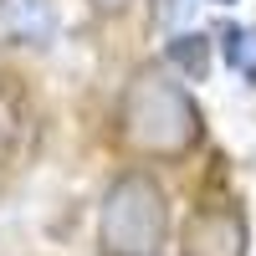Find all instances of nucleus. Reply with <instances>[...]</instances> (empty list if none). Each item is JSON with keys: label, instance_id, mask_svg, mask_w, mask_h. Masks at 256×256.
<instances>
[{"label": "nucleus", "instance_id": "obj_2", "mask_svg": "<svg viewBox=\"0 0 256 256\" xmlns=\"http://www.w3.org/2000/svg\"><path fill=\"white\" fill-rule=\"evenodd\" d=\"M164 230H169V200L154 184V174H144V169L118 174L102 195V220H98L102 251L108 256H154Z\"/></svg>", "mask_w": 256, "mask_h": 256}, {"label": "nucleus", "instance_id": "obj_5", "mask_svg": "<svg viewBox=\"0 0 256 256\" xmlns=\"http://www.w3.org/2000/svg\"><path fill=\"white\" fill-rule=\"evenodd\" d=\"M169 62H174L190 82H205L210 77V36L205 31H180L169 41Z\"/></svg>", "mask_w": 256, "mask_h": 256}, {"label": "nucleus", "instance_id": "obj_3", "mask_svg": "<svg viewBox=\"0 0 256 256\" xmlns=\"http://www.w3.org/2000/svg\"><path fill=\"white\" fill-rule=\"evenodd\" d=\"M184 256H246V220L236 210H200L184 226Z\"/></svg>", "mask_w": 256, "mask_h": 256}, {"label": "nucleus", "instance_id": "obj_6", "mask_svg": "<svg viewBox=\"0 0 256 256\" xmlns=\"http://www.w3.org/2000/svg\"><path fill=\"white\" fill-rule=\"evenodd\" d=\"M220 36H226V62H230V67H251V31L226 26Z\"/></svg>", "mask_w": 256, "mask_h": 256}, {"label": "nucleus", "instance_id": "obj_7", "mask_svg": "<svg viewBox=\"0 0 256 256\" xmlns=\"http://www.w3.org/2000/svg\"><path fill=\"white\" fill-rule=\"evenodd\" d=\"M98 10H118V6H128V0H92Z\"/></svg>", "mask_w": 256, "mask_h": 256}, {"label": "nucleus", "instance_id": "obj_1", "mask_svg": "<svg viewBox=\"0 0 256 256\" xmlns=\"http://www.w3.org/2000/svg\"><path fill=\"white\" fill-rule=\"evenodd\" d=\"M123 118V138L138 154H159V159H180L200 144V108L174 77H164L159 67L134 72V82L123 88L118 102Z\"/></svg>", "mask_w": 256, "mask_h": 256}, {"label": "nucleus", "instance_id": "obj_9", "mask_svg": "<svg viewBox=\"0 0 256 256\" xmlns=\"http://www.w3.org/2000/svg\"><path fill=\"white\" fill-rule=\"evenodd\" d=\"M210 6H230V0H210Z\"/></svg>", "mask_w": 256, "mask_h": 256}, {"label": "nucleus", "instance_id": "obj_4", "mask_svg": "<svg viewBox=\"0 0 256 256\" xmlns=\"http://www.w3.org/2000/svg\"><path fill=\"white\" fill-rule=\"evenodd\" d=\"M56 16L46 0H0V41L31 46V41H52Z\"/></svg>", "mask_w": 256, "mask_h": 256}, {"label": "nucleus", "instance_id": "obj_8", "mask_svg": "<svg viewBox=\"0 0 256 256\" xmlns=\"http://www.w3.org/2000/svg\"><path fill=\"white\" fill-rule=\"evenodd\" d=\"M246 77H251V82H256V62H251V67H246Z\"/></svg>", "mask_w": 256, "mask_h": 256}]
</instances>
